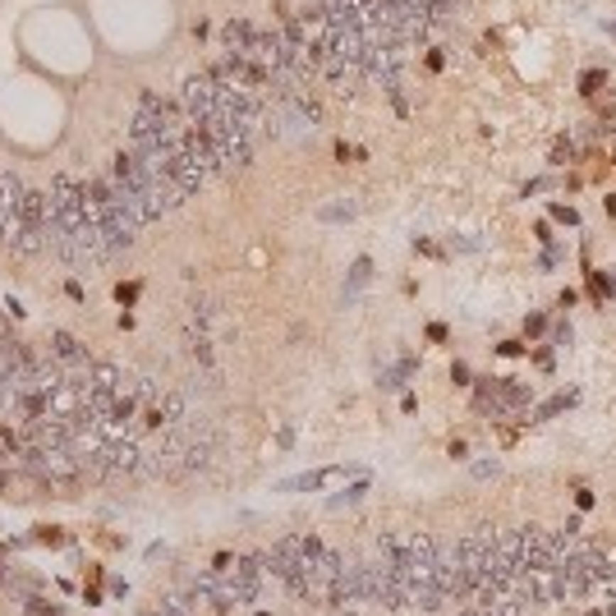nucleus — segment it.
I'll list each match as a JSON object with an SVG mask.
<instances>
[{
  "label": "nucleus",
  "instance_id": "nucleus-1",
  "mask_svg": "<svg viewBox=\"0 0 616 616\" xmlns=\"http://www.w3.org/2000/svg\"><path fill=\"white\" fill-rule=\"evenodd\" d=\"M180 111H184V120H189L193 129L207 124V120H217V115H221V83L207 70L193 74L189 83L180 87Z\"/></svg>",
  "mask_w": 616,
  "mask_h": 616
},
{
  "label": "nucleus",
  "instance_id": "nucleus-2",
  "mask_svg": "<svg viewBox=\"0 0 616 616\" xmlns=\"http://www.w3.org/2000/svg\"><path fill=\"white\" fill-rule=\"evenodd\" d=\"M345 474H359L355 465H331V469H308V474H295V478H281V492H313V487H327V483H340Z\"/></svg>",
  "mask_w": 616,
  "mask_h": 616
},
{
  "label": "nucleus",
  "instance_id": "nucleus-3",
  "mask_svg": "<svg viewBox=\"0 0 616 616\" xmlns=\"http://www.w3.org/2000/svg\"><path fill=\"white\" fill-rule=\"evenodd\" d=\"M253 33H258V28H253V23H244V18H230V23L221 28V42H226V55H234V60H239V55L249 51Z\"/></svg>",
  "mask_w": 616,
  "mask_h": 616
},
{
  "label": "nucleus",
  "instance_id": "nucleus-4",
  "mask_svg": "<svg viewBox=\"0 0 616 616\" xmlns=\"http://www.w3.org/2000/svg\"><path fill=\"white\" fill-rule=\"evenodd\" d=\"M51 350H55V364H74V368H92L87 364V355L78 350V340L70 336V331H55L51 336Z\"/></svg>",
  "mask_w": 616,
  "mask_h": 616
},
{
  "label": "nucleus",
  "instance_id": "nucleus-5",
  "mask_svg": "<svg viewBox=\"0 0 616 616\" xmlns=\"http://www.w3.org/2000/svg\"><path fill=\"white\" fill-rule=\"evenodd\" d=\"M414 368H418V359H414V355H405V359H400V364L382 368V377H377V387H382V391H400V387L409 382V377H414Z\"/></svg>",
  "mask_w": 616,
  "mask_h": 616
},
{
  "label": "nucleus",
  "instance_id": "nucleus-6",
  "mask_svg": "<svg viewBox=\"0 0 616 616\" xmlns=\"http://www.w3.org/2000/svg\"><path fill=\"white\" fill-rule=\"evenodd\" d=\"M575 400H580V396H575V391H556V396H552V400H543V405L534 409V414L524 418V423H547V418H556V414H561V409H571Z\"/></svg>",
  "mask_w": 616,
  "mask_h": 616
},
{
  "label": "nucleus",
  "instance_id": "nucleus-7",
  "mask_svg": "<svg viewBox=\"0 0 616 616\" xmlns=\"http://www.w3.org/2000/svg\"><path fill=\"white\" fill-rule=\"evenodd\" d=\"M368 281H373V262H368V258H359L355 267H350V281H345V304H350V299H355L359 290L368 286Z\"/></svg>",
  "mask_w": 616,
  "mask_h": 616
},
{
  "label": "nucleus",
  "instance_id": "nucleus-8",
  "mask_svg": "<svg viewBox=\"0 0 616 616\" xmlns=\"http://www.w3.org/2000/svg\"><path fill=\"white\" fill-rule=\"evenodd\" d=\"M359 212V202L355 198H345V202H327V207H318V221H350Z\"/></svg>",
  "mask_w": 616,
  "mask_h": 616
},
{
  "label": "nucleus",
  "instance_id": "nucleus-9",
  "mask_svg": "<svg viewBox=\"0 0 616 616\" xmlns=\"http://www.w3.org/2000/svg\"><path fill=\"white\" fill-rule=\"evenodd\" d=\"M364 492H368V478H359V483H350L345 492H336V497H331L327 506H331V511H345V506H355V502H359Z\"/></svg>",
  "mask_w": 616,
  "mask_h": 616
},
{
  "label": "nucleus",
  "instance_id": "nucleus-10",
  "mask_svg": "<svg viewBox=\"0 0 616 616\" xmlns=\"http://www.w3.org/2000/svg\"><path fill=\"white\" fill-rule=\"evenodd\" d=\"M156 616H193V603L184 598V593H175V598L161 603V612H156Z\"/></svg>",
  "mask_w": 616,
  "mask_h": 616
},
{
  "label": "nucleus",
  "instance_id": "nucleus-11",
  "mask_svg": "<svg viewBox=\"0 0 616 616\" xmlns=\"http://www.w3.org/2000/svg\"><path fill=\"white\" fill-rule=\"evenodd\" d=\"M598 87H603V70H584V74H580V92H584V97H593Z\"/></svg>",
  "mask_w": 616,
  "mask_h": 616
},
{
  "label": "nucleus",
  "instance_id": "nucleus-12",
  "mask_svg": "<svg viewBox=\"0 0 616 616\" xmlns=\"http://www.w3.org/2000/svg\"><path fill=\"white\" fill-rule=\"evenodd\" d=\"M497 469H502V465H497V455H492V460H478V465H474V478H492Z\"/></svg>",
  "mask_w": 616,
  "mask_h": 616
},
{
  "label": "nucleus",
  "instance_id": "nucleus-13",
  "mask_svg": "<svg viewBox=\"0 0 616 616\" xmlns=\"http://www.w3.org/2000/svg\"><path fill=\"white\" fill-rule=\"evenodd\" d=\"M571 152H575V148H571V143H566V139H561V143H556V148H552V166H561V161H571Z\"/></svg>",
  "mask_w": 616,
  "mask_h": 616
},
{
  "label": "nucleus",
  "instance_id": "nucleus-14",
  "mask_svg": "<svg viewBox=\"0 0 616 616\" xmlns=\"http://www.w3.org/2000/svg\"><path fill=\"white\" fill-rule=\"evenodd\" d=\"M552 184H556V180H529V184H524V198H529V193H543V189H552Z\"/></svg>",
  "mask_w": 616,
  "mask_h": 616
},
{
  "label": "nucleus",
  "instance_id": "nucleus-15",
  "mask_svg": "<svg viewBox=\"0 0 616 616\" xmlns=\"http://www.w3.org/2000/svg\"><path fill=\"white\" fill-rule=\"evenodd\" d=\"M552 340H556V345H571V322H561V327L552 331Z\"/></svg>",
  "mask_w": 616,
  "mask_h": 616
},
{
  "label": "nucleus",
  "instance_id": "nucleus-16",
  "mask_svg": "<svg viewBox=\"0 0 616 616\" xmlns=\"http://www.w3.org/2000/svg\"><path fill=\"white\" fill-rule=\"evenodd\" d=\"M552 217H556V221H566V226H575V212H571V207H561V202L552 207Z\"/></svg>",
  "mask_w": 616,
  "mask_h": 616
},
{
  "label": "nucleus",
  "instance_id": "nucleus-17",
  "mask_svg": "<svg viewBox=\"0 0 616 616\" xmlns=\"http://www.w3.org/2000/svg\"><path fill=\"white\" fill-rule=\"evenodd\" d=\"M524 331H529V336H539V331H543V313H534V318L524 322Z\"/></svg>",
  "mask_w": 616,
  "mask_h": 616
},
{
  "label": "nucleus",
  "instance_id": "nucleus-18",
  "mask_svg": "<svg viewBox=\"0 0 616 616\" xmlns=\"http://www.w3.org/2000/svg\"><path fill=\"white\" fill-rule=\"evenodd\" d=\"M37 539H42V543H65V534H60V529H42Z\"/></svg>",
  "mask_w": 616,
  "mask_h": 616
}]
</instances>
